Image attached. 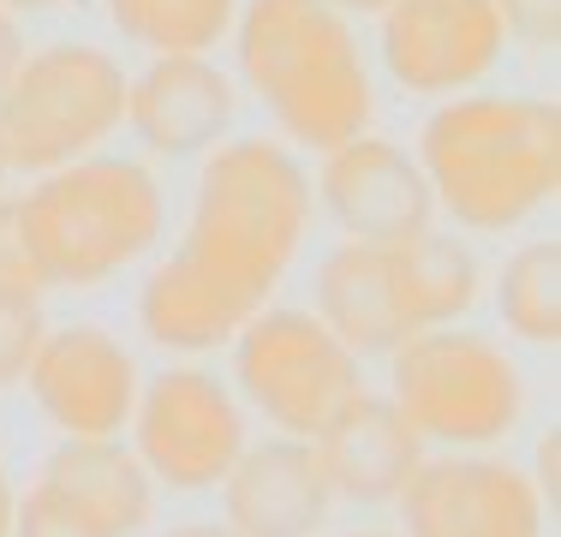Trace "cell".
Wrapping results in <instances>:
<instances>
[{
  "label": "cell",
  "instance_id": "obj_1",
  "mask_svg": "<svg viewBox=\"0 0 561 537\" xmlns=\"http://www.w3.org/2000/svg\"><path fill=\"white\" fill-rule=\"evenodd\" d=\"M317 215L311 173L280 138H221L192 192L180 245L144 275L138 322L162 353L233 346L287 281Z\"/></svg>",
  "mask_w": 561,
  "mask_h": 537
},
{
  "label": "cell",
  "instance_id": "obj_2",
  "mask_svg": "<svg viewBox=\"0 0 561 537\" xmlns=\"http://www.w3.org/2000/svg\"><path fill=\"white\" fill-rule=\"evenodd\" d=\"M419 168L454 227H526L561 185V107L556 96H448L419 132Z\"/></svg>",
  "mask_w": 561,
  "mask_h": 537
},
{
  "label": "cell",
  "instance_id": "obj_3",
  "mask_svg": "<svg viewBox=\"0 0 561 537\" xmlns=\"http://www.w3.org/2000/svg\"><path fill=\"white\" fill-rule=\"evenodd\" d=\"M239 84L270 107L293 150H335L370 132L377 90L358 31L329 0H239L233 19Z\"/></svg>",
  "mask_w": 561,
  "mask_h": 537
},
{
  "label": "cell",
  "instance_id": "obj_4",
  "mask_svg": "<svg viewBox=\"0 0 561 537\" xmlns=\"http://www.w3.org/2000/svg\"><path fill=\"white\" fill-rule=\"evenodd\" d=\"M19 221L43 287L84 293L162 245L168 204L144 161L96 150L36 173L31 192H19Z\"/></svg>",
  "mask_w": 561,
  "mask_h": 537
},
{
  "label": "cell",
  "instance_id": "obj_5",
  "mask_svg": "<svg viewBox=\"0 0 561 537\" xmlns=\"http://www.w3.org/2000/svg\"><path fill=\"white\" fill-rule=\"evenodd\" d=\"M131 72L96 43H48L24 54L19 78L0 90V150L7 173H55L96 156L126 126Z\"/></svg>",
  "mask_w": 561,
  "mask_h": 537
},
{
  "label": "cell",
  "instance_id": "obj_6",
  "mask_svg": "<svg viewBox=\"0 0 561 537\" xmlns=\"http://www.w3.org/2000/svg\"><path fill=\"white\" fill-rule=\"evenodd\" d=\"M389 400L424 448H490L526 412V376L490 334L448 322L389 353Z\"/></svg>",
  "mask_w": 561,
  "mask_h": 537
},
{
  "label": "cell",
  "instance_id": "obj_7",
  "mask_svg": "<svg viewBox=\"0 0 561 537\" xmlns=\"http://www.w3.org/2000/svg\"><path fill=\"white\" fill-rule=\"evenodd\" d=\"M233 382L251 412H263L280 436L311 442L346 400L365 388V370L317 311H287L263 305L245 329L233 334Z\"/></svg>",
  "mask_w": 561,
  "mask_h": 537
},
{
  "label": "cell",
  "instance_id": "obj_8",
  "mask_svg": "<svg viewBox=\"0 0 561 537\" xmlns=\"http://www.w3.org/2000/svg\"><path fill=\"white\" fill-rule=\"evenodd\" d=\"M131 436H138L131 454L156 483L197 495V490H216L227 466L245 454V407L216 370L173 365L138 388Z\"/></svg>",
  "mask_w": 561,
  "mask_h": 537
},
{
  "label": "cell",
  "instance_id": "obj_9",
  "mask_svg": "<svg viewBox=\"0 0 561 537\" xmlns=\"http://www.w3.org/2000/svg\"><path fill=\"white\" fill-rule=\"evenodd\" d=\"M394 507L407 537H543V495L531 472L484 448L424 454Z\"/></svg>",
  "mask_w": 561,
  "mask_h": 537
},
{
  "label": "cell",
  "instance_id": "obj_10",
  "mask_svg": "<svg viewBox=\"0 0 561 537\" xmlns=\"http://www.w3.org/2000/svg\"><path fill=\"white\" fill-rule=\"evenodd\" d=\"M377 19V54L412 96H466L507 48L496 0H389Z\"/></svg>",
  "mask_w": 561,
  "mask_h": 537
},
{
  "label": "cell",
  "instance_id": "obj_11",
  "mask_svg": "<svg viewBox=\"0 0 561 537\" xmlns=\"http://www.w3.org/2000/svg\"><path fill=\"white\" fill-rule=\"evenodd\" d=\"M24 388L43 407V419L60 436H119L138 407V358L96 322H72V329H48L36 346Z\"/></svg>",
  "mask_w": 561,
  "mask_h": 537
},
{
  "label": "cell",
  "instance_id": "obj_12",
  "mask_svg": "<svg viewBox=\"0 0 561 537\" xmlns=\"http://www.w3.org/2000/svg\"><path fill=\"white\" fill-rule=\"evenodd\" d=\"M311 192L329 209V221L358 245H394V239L436 227V197L424 185L419 156H407L377 132H358V138L323 150Z\"/></svg>",
  "mask_w": 561,
  "mask_h": 537
},
{
  "label": "cell",
  "instance_id": "obj_13",
  "mask_svg": "<svg viewBox=\"0 0 561 537\" xmlns=\"http://www.w3.org/2000/svg\"><path fill=\"white\" fill-rule=\"evenodd\" d=\"M221 490V519L239 537H317L335 514V490L305 436L245 442Z\"/></svg>",
  "mask_w": 561,
  "mask_h": 537
},
{
  "label": "cell",
  "instance_id": "obj_14",
  "mask_svg": "<svg viewBox=\"0 0 561 537\" xmlns=\"http://www.w3.org/2000/svg\"><path fill=\"white\" fill-rule=\"evenodd\" d=\"M239 78L221 72L209 54H156L126 84V126L156 156L216 150L233 132Z\"/></svg>",
  "mask_w": 561,
  "mask_h": 537
},
{
  "label": "cell",
  "instance_id": "obj_15",
  "mask_svg": "<svg viewBox=\"0 0 561 537\" xmlns=\"http://www.w3.org/2000/svg\"><path fill=\"white\" fill-rule=\"evenodd\" d=\"M317 460L329 472L335 502H358V507H382L400 495L407 472L424 460L419 430L400 419V407L377 388H358L353 400L311 436Z\"/></svg>",
  "mask_w": 561,
  "mask_h": 537
},
{
  "label": "cell",
  "instance_id": "obj_16",
  "mask_svg": "<svg viewBox=\"0 0 561 537\" xmlns=\"http://www.w3.org/2000/svg\"><path fill=\"white\" fill-rule=\"evenodd\" d=\"M43 483L102 537H138L156 514V478L119 436H60Z\"/></svg>",
  "mask_w": 561,
  "mask_h": 537
},
{
  "label": "cell",
  "instance_id": "obj_17",
  "mask_svg": "<svg viewBox=\"0 0 561 537\" xmlns=\"http://www.w3.org/2000/svg\"><path fill=\"white\" fill-rule=\"evenodd\" d=\"M317 317L353 358H389L407 341V317L394 299L389 251L346 239L317 263Z\"/></svg>",
  "mask_w": 561,
  "mask_h": 537
},
{
  "label": "cell",
  "instance_id": "obj_18",
  "mask_svg": "<svg viewBox=\"0 0 561 537\" xmlns=\"http://www.w3.org/2000/svg\"><path fill=\"white\" fill-rule=\"evenodd\" d=\"M389 251V275H394V299L407 329H448L484 299V268H478L466 239L443 233V227H424L412 239H394Z\"/></svg>",
  "mask_w": 561,
  "mask_h": 537
},
{
  "label": "cell",
  "instance_id": "obj_19",
  "mask_svg": "<svg viewBox=\"0 0 561 537\" xmlns=\"http://www.w3.org/2000/svg\"><path fill=\"white\" fill-rule=\"evenodd\" d=\"M496 317L514 341L556 346L561 341V239H531L496 275Z\"/></svg>",
  "mask_w": 561,
  "mask_h": 537
},
{
  "label": "cell",
  "instance_id": "obj_20",
  "mask_svg": "<svg viewBox=\"0 0 561 537\" xmlns=\"http://www.w3.org/2000/svg\"><path fill=\"white\" fill-rule=\"evenodd\" d=\"M108 19L126 43L150 54H209L233 36L239 0H108Z\"/></svg>",
  "mask_w": 561,
  "mask_h": 537
},
{
  "label": "cell",
  "instance_id": "obj_21",
  "mask_svg": "<svg viewBox=\"0 0 561 537\" xmlns=\"http://www.w3.org/2000/svg\"><path fill=\"white\" fill-rule=\"evenodd\" d=\"M43 293H7L0 287V388H19L43 346Z\"/></svg>",
  "mask_w": 561,
  "mask_h": 537
},
{
  "label": "cell",
  "instance_id": "obj_22",
  "mask_svg": "<svg viewBox=\"0 0 561 537\" xmlns=\"http://www.w3.org/2000/svg\"><path fill=\"white\" fill-rule=\"evenodd\" d=\"M12 537H102V532L90 526V519H78L72 507L36 478L31 490L19 495V507H12Z\"/></svg>",
  "mask_w": 561,
  "mask_h": 537
},
{
  "label": "cell",
  "instance_id": "obj_23",
  "mask_svg": "<svg viewBox=\"0 0 561 537\" xmlns=\"http://www.w3.org/2000/svg\"><path fill=\"white\" fill-rule=\"evenodd\" d=\"M0 287L7 293H48L36 263H31V245H24V221H19V197L12 192H0Z\"/></svg>",
  "mask_w": 561,
  "mask_h": 537
},
{
  "label": "cell",
  "instance_id": "obj_24",
  "mask_svg": "<svg viewBox=\"0 0 561 537\" xmlns=\"http://www.w3.org/2000/svg\"><path fill=\"white\" fill-rule=\"evenodd\" d=\"M496 12H502L507 43L556 48V36H561V0H496Z\"/></svg>",
  "mask_w": 561,
  "mask_h": 537
},
{
  "label": "cell",
  "instance_id": "obj_25",
  "mask_svg": "<svg viewBox=\"0 0 561 537\" xmlns=\"http://www.w3.org/2000/svg\"><path fill=\"white\" fill-rule=\"evenodd\" d=\"M19 66H24V24H19V12L0 7V90L19 78Z\"/></svg>",
  "mask_w": 561,
  "mask_h": 537
},
{
  "label": "cell",
  "instance_id": "obj_26",
  "mask_svg": "<svg viewBox=\"0 0 561 537\" xmlns=\"http://www.w3.org/2000/svg\"><path fill=\"white\" fill-rule=\"evenodd\" d=\"M556 448H561V436L550 430V436L538 442V472H531V483H538V495H543L550 507H556Z\"/></svg>",
  "mask_w": 561,
  "mask_h": 537
},
{
  "label": "cell",
  "instance_id": "obj_27",
  "mask_svg": "<svg viewBox=\"0 0 561 537\" xmlns=\"http://www.w3.org/2000/svg\"><path fill=\"white\" fill-rule=\"evenodd\" d=\"M162 537H239L227 519H180V526H168Z\"/></svg>",
  "mask_w": 561,
  "mask_h": 537
},
{
  "label": "cell",
  "instance_id": "obj_28",
  "mask_svg": "<svg viewBox=\"0 0 561 537\" xmlns=\"http://www.w3.org/2000/svg\"><path fill=\"white\" fill-rule=\"evenodd\" d=\"M12 507H19V490H12V472L0 460V537H12Z\"/></svg>",
  "mask_w": 561,
  "mask_h": 537
},
{
  "label": "cell",
  "instance_id": "obj_29",
  "mask_svg": "<svg viewBox=\"0 0 561 537\" xmlns=\"http://www.w3.org/2000/svg\"><path fill=\"white\" fill-rule=\"evenodd\" d=\"M329 7H341L346 19H377V12L389 7V0H329Z\"/></svg>",
  "mask_w": 561,
  "mask_h": 537
},
{
  "label": "cell",
  "instance_id": "obj_30",
  "mask_svg": "<svg viewBox=\"0 0 561 537\" xmlns=\"http://www.w3.org/2000/svg\"><path fill=\"white\" fill-rule=\"evenodd\" d=\"M7 12H48V7H60V0H0Z\"/></svg>",
  "mask_w": 561,
  "mask_h": 537
},
{
  "label": "cell",
  "instance_id": "obj_31",
  "mask_svg": "<svg viewBox=\"0 0 561 537\" xmlns=\"http://www.w3.org/2000/svg\"><path fill=\"white\" fill-rule=\"evenodd\" d=\"M346 537H407V532H346Z\"/></svg>",
  "mask_w": 561,
  "mask_h": 537
},
{
  "label": "cell",
  "instance_id": "obj_32",
  "mask_svg": "<svg viewBox=\"0 0 561 537\" xmlns=\"http://www.w3.org/2000/svg\"><path fill=\"white\" fill-rule=\"evenodd\" d=\"M7 180H12V173H7V150H0V192H7Z\"/></svg>",
  "mask_w": 561,
  "mask_h": 537
}]
</instances>
